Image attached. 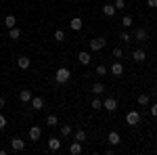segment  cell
Here are the masks:
<instances>
[{
	"mask_svg": "<svg viewBox=\"0 0 157 155\" xmlns=\"http://www.w3.org/2000/svg\"><path fill=\"white\" fill-rule=\"evenodd\" d=\"M69 76H71V73H69V69H65V67H61L59 72L55 73V80H57L59 84H65L67 80H69Z\"/></svg>",
	"mask_w": 157,
	"mask_h": 155,
	"instance_id": "1",
	"label": "cell"
},
{
	"mask_svg": "<svg viewBox=\"0 0 157 155\" xmlns=\"http://www.w3.org/2000/svg\"><path fill=\"white\" fill-rule=\"evenodd\" d=\"M126 122H128L130 126H136V124L140 122V115H138V111H130V113L126 115Z\"/></svg>",
	"mask_w": 157,
	"mask_h": 155,
	"instance_id": "2",
	"label": "cell"
},
{
	"mask_svg": "<svg viewBox=\"0 0 157 155\" xmlns=\"http://www.w3.org/2000/svg\"><path fill=\"white\" fill-rule=\"evenodd\" d=\"M103 107L107 109V111H115V109H117V101H115V99H113V96H109L107 101H105V103H103Z\"/></svg>",
	"mask_w": 157,
	"mask_h": 155,
	"instance_id": "3",
	"label": "cell"
},
{
	"mask_svg": "<svg viewBox=\"0 0 157 155\" xmlns=\"http://www.w3.org/2000/svg\"><path fill=\"white\" fill-rule=\"evenodd\" d=\"M90 48H92V50H101V48H105V40H103V38H94V40H90Z\"/></svg>",
	"mask_w": 157,
	"mask_h": 155,
	"instance_id": "4",
	"label": "cell"
},
{
	"mask_svg": "<svg viewBox=\"0 0 157 155\" xmlns=\"http://www.w3.org/2000/svg\"><path fill=\"white\" fill-rule=\"evenodd\" d=\"M11 149H13V151H23L25 143L21 141V138H13V141H11Z\"/></svg>",
	"mask_w": 157,
	"mask_h": 155,
	"instance_id": "5",
	"label": "cell"
},
{
	"mask_svg": "<svg viewBox=\"0 0 157 155\" xmlns=\"http://www.w3.org/2000/svg\"><path fill=\"white\" fill-rule=\"evenodd\" d=\"M32 107L36 109V111H38V109H42V107H44V99H42V96H32Z\"/></svg>",
	"mask_w": 157,
	"mask_h": 155,
	"instance_id": "6",
	"label": "cell"
},
{
	"mask_svg": "<svg viewBox=\"0 0 157 155\" xmlns=\"http://www.w3.org/2000/svg\"><path fill=\"white\" fill-rule=\"evenodd\" d=\"M48 149H50V151H59V149H61V141H59V138H50V141H48Z\"/></svg>",
	"mask_w": 157,
	"mask_h": 155,
	"instance_id": "7",
	"label": "cell"
},
{
	"mask_svg": "<svg viewBox=\"0 0 157 155\" xmlns=\"http://www.w3.org/2000/svg\"><path fill=\"white\" fill-rule=\"evenodd\" d=\"M134 38H136L138 42H143V40H147V32L143 29V27H138V29L134 32Z\"/></svg>",
	"mask_w": 157,
	"mask_h": 155,
	"instance_id": "8",
	"label": "cell"
},
{
	"mask_svg": "<svg viewBox=\"0 0 157 155\" xmlns=\"http://www.w3.org/2000/svg\"><path fill=\"white\" fill-rule=\"evenodd\" d=\"M90 59H92V57H90L88 52H80V55H78V61H80L82 65H88V63H90Z\"/></svg>",
	"mask_w": 157,
	"mask_h": 155,
	"instance_id": "9",
	"label": "cell"
},
{
	"mask_svg": "<svg viewBox=\"0 0 157 155\" xmlns=\"http://www.w3.org/2000/svg\"><path fill=\"white\" fill-rule=\"evenodd\" d=\"M40 134H42V130H40L38 126H34V128L29 130V138H32V141H38V138H40Z\"/></svg>",
	"mask_w": 157,
	"mask_h": 155,
	"instance_id": "10",
	"label": "cell"
},
{
	"mask_svg": "<svg viewBox=\"0 0 157 155\" xmlns=\"http://www.w3.org/2000/svg\"><path fill=\"white\" fill-rule=\"evenodd\" d=\"M4 25L11 29V27H15V25H17V19H15L13 15H6V19H4Z\"/></svg>",
	"mask_w": 157,
	"mask_h": 155,
	"instance_id": "11",
	"label": "cell"
},
{
	"mask_svg": "<svg viewBox=\"0 0 157 155\" xmlns=\"http://www.w3.org/2000/svg\"><path fill=\"white\" fill-rule=\"evenodd\" d=\"M17 65H19L21 69H27V67H29V59H27V57H19V59H17Z\"/></svg>",
	"mask_w": 157,
	"mask_h": 155,
	"instance_id": "12",
	"label": "cell"
},
{
	"mask_svg": "<svg viewBox=\"0 0 157 155\" xmlns=\"http://www.w3.org/2000/svg\"><path fill=\"white\" fill-rule=\"evenodd\" d=\"M107 141H109L111 145H117V143H120V134H117V132H109Z\"/></svg>",
	"mask_w": 157,
	"mask_h": 155,
	"instance_id": "13",
	"label": "cell"
},
{
	"mask_svg": "<svg viewBox=\"0 0 157 155\" xmlns=\"http://www.w3.org/2000/svg\"><path fill=\"white\" fill-rule=\"evenodd\" d=\"M69 153H71V155H80V153H82V143H73L71 149H69Z\"/></svg>",
	"mask_w": 157,
	"mask_h": 155,
	"instance_id": "14",
	"label": "cell"
},
{
	"mask_svg": "<svg viewBox=\"0 0 157 155\" xmlns=\"http://www.w3.org/2000/svg\"><path fill=\"white\" fill-rule=\"evenodd\" d=\"M132 59L138 61V63H143V61H145V52H143V50H134V52H132Z\"/></svg>",
	"mask_w": 157,
	"mask_h": 155,
	"instance_id": "15",
	"label": "cell"
},
{
	"mask_svg": "<svg viewBox=\"0 0 157 155\" xmlns=\"http://www.w3.org/2000/svg\"><path fill=\"white\" fill-rule=\"evenodd\" d=\"M19 99H21L23 103H27V101H32V92H29V90H21V92H19Z\"/></svg>",
	"mask_w": 157,
	"mask_h": 155,
	"instance_id": "16",
	"label": "cell"
},
{
	"mask_svg": "<svg viewBox=\"0 0 157 155\" xmlns=\"http://www.w3.org/2000/svg\"><path fill=\"white\" fill-rule=\"evenodd\" d=\"M71 29H82V19L80 17H73L71 19Z\"/></svg>",
	"mask_w": 157,
	"mask_h": 155,
	"instance_id": "17",
	"label": "cell"
},
{
	"mask_svg": "<svg viewBox=\"0 0 157 155\" xmlns=\"http://www.w3.org/2000/svg\"><path fill=\"white\" fill-rule=\"evenodd\" d=\"M111 72L115 73V76H121V73H124V67H121V63H113V67H111Z\"/></svg>",
	"mask_w": 157,
	"mask_h": 155,
	"instance_id": "18",
	"label": "cell"
},
{
	"mask_svg": "<svg viewBox=\"0 0 157 155\" xmlns=\"http://www.w3.org/2000/svg\"><path fill=\"white\" fill-rule=\"evenodd\" d=\"M103 13H105L107 17H111V15L115 13V6H113V4H105V6H103Z\"/></svg>",
	"mask_w": 157,
	"mask_h": 155,
	"instance_id": "19",
	"label": "cell"
},
{
	"mask_svg": "<svg viewBox=\"0 0 157 155\" xmlns=\"http://www.w3.org/2000/svg\"><path fill=\"white\" fill-rule=\"evenodd\" d=\"M9 36H11L13 40H17V38L21 36V29H19V27H11V32H9Z\"/></svg>",
	"mask_w": 157,
	"mask_h": 155,
	"instance_id": "20",
	"label": "cell"
},
{
	"mask_svg": "<svg viewBox=\"0 0 157 155\" xmlns=\"http://www.w3.org/2000/svg\"><path fill=\"white\" fill-rule=\"evenodd\" d=\"M75 141H78V143H84V141H86V132L84 130H78V132H75Z\"/></svg>",
	"mask_w": 157,
	"mask_h": 155,
	"instance_id": "21",
	"label": "cell"
},
{
	"mask_svg": "<svg viewBox=\"0 0 157 155\" xmlns=\"http://www.w3.org/2000/svg\"><path fill=\"white\" fill-rule=\"evenodd\" d=\"M55 40H57V42H63V40H65V32L57 29V32H55Z\"/></svg>",
	"mask_w": 157,
	"mask_h": 155,
	"instance_id": "22",
	"label": "cell"
},
{
	"mask_svg": "<svg viewBox=\"0 0 157 155\" xmlns=\"http://www.w3.org/2000/svg\"><path fill=\"white\" fill-rule=\"evenodd\" d=\"M103 90H105V86H103V84H94V86H92V92H94V95H101Z\"/></svg>",
	"mask_w": 157,
	"mask_h": 155,
	"instance_id": "23",
	"label": "cell"
},
{
	"mask_svg": "<svg viewBox=\"0 0 157 155\" xmlns=\"http://www.w3.org/2000/svg\"><path fill=\"white\" fill-rule=\"evenodd\" d=\"M61 134H63V136H69V134H71V126H69V124H67V126H61Z\"/></svg>",
	"mask_w": 157,
	"mask_h": 155,
	"instance_id": "24",
	"label": "cell"
},
{
	"mask_svg": "<svg viewBox=\"0 0 157 155\" xmlns=\"http://www.w3.org/2000/svg\"><path fill=\"white\" fill-rule=\"evenodd\" d=\"M121 25H124V27H130V25H132V17H128V15H126V17L121 19Z\"/></svg>",
	"mask_w": 157,
	"mask_h": 155,
	"instance_id": "25",
	"label": "cell"
},
{
	"mask_svg": "<svg viewBox=\"0 0 157 155\" xmlns=\"http://www.w3.org/2000/svg\"><path fill=\"white\" fill-rule=\"evenodd\" d=\"M138 103H140V105H149V96L140 95V96H138Z\"/></svg>",
	"mask_w": 157,
	"mask_h": 155,
	"instance_id": "26",
	"label": "cell"
},
{
	"mask_svg": "<svg viewBox=\"0 0 157 155\" xmlns=\"http://www.w3.org/2000/svg\"><path fill=\"white\" fill-rule=\"evenodd\" d=\"M113 6H115V11H120V9L126 6V2H124V0H115V4H113Z\"/></svg>",
	"mask_w": 157,
	"mask_h": 155,
	"instance_id": "27",
	"label": "cell"
},
{
	"mask_svg": "<svg viewBox=\"0 0 157 155\" xmlns=\"http://www.w3.org/2000/svg\"><path fill=\"white\" fill-rule=\"evenodd\" d=\"M46 122H48L50 126H57V115H48V118H46Z\"/></svg>",
	"mask_w": 157,
	"mask_h": 155,
	"instance_id": "28",
	"label": "cell"
},
{
	"mask_svg": "<svg viewBox=\"0 0 157 155\" xmlns=\"http://www.w3.org/2000/svg\"><path fill=\"white\" fill-rule=\"evenodd\" d=\"M101 107H103V105H101V101L94 99V101H92V109H101Z\"/></svg>",
	"mask_w": 157,
	"mask_h": 155,
	"instance_id": "29",
	"label": "cell"
},
{
	"mask_svg": "<svg viewBox=\"0 0 157 155\" xmlns=\"http://www.w3.org/2000/svg\"><path fill=\"white\" fill-rule=\"evenodd\" d=\"M4 126H6V119H4V115L0 113V130H4Z\"/></svg>",
	"mask_w": 157,
	"mask_h": 155,
	"instance_id": "30",
	"label": "cell"
},
{
	"mask_svg": "<svg viewBox=\"0 0 157 155\" xmlns=\"http://www.w3.org/2000/svg\"><path fill=\"white\" fill-rule=\"evenodd\" d=\"M121 55H124V52H121V48H115V50H113V57H115V59H120Z\"/></svg>",
	"mask_w": 157,
	"mask_h": 155,
	"instance_id": "31",
	"label": "cell"
},
{
	"mask_svg": "<svg viewBox=\"0 0 157 155\" xmlns=\"http://www.w3.org/2000/svg\"><path fill=\"white\" fill-rule=\"evenodd\" d=\"M105 72H107V69H105L103 65H98V67H97V72H94V73H98V76H103V73H105Z\"/></svg>",
	"mask_w": 157,
	"mask_h": 155,
	"instance_id": "32",
	"label": "cell"
},
{
	"mask_svg": "<svg viewBox=\"0 0 157 155\" xmlns=\"http://www.w3.org/2000/svg\"><path fill=\"white\" fill-rule=\"evenodd\" d=\"M121 40H124V42H128V40H130V34H128V32H124V34H121Z\"/></svg>",
	"mask_w": 157,
	"mask_h": 155,
	"instance_id": "33",
	"label": "cell"
},
{
	"mask_svg": "<svg viewBox=\"0 0 157 155\" xmlns=\"http://www.w3.org/2000/svg\"><path fill=\"white\" fill-rule=\"evenodd\" d=\"M147 4H149V6H153V9H157V0H147Z\"/></svg>",
	"mask_w": 157,
	"mask_h": 155,
	"instance_id": "34",
	"label": "cell"
},
{
	"mask_svg": "<svg viewBox=\"0 0 157 155\" xmlns=\"http://www.w3.org/2000/svg\"><path fill=\"white\" fill-rule=\"evenodd\" d=\"M151 113H153V115L157 118V105H153V107H151Z\"/></svg>",
	"mask_w": 157,
	"mask_h": 155,
	"instance_id": "35",
	"label": "cell"
},
{
	"mask_svg": "<svg viewBox=\"0 0 157 155\" xmlns=\"http://www.w3.org/2000/svg\"><path fill=\"white\" fill-rule=\"evenodd\" d=\"M4 103H6V101H4V99H2V96H0V109L4 107Z\"/></svg>",
	"mask_w": 157,
	"mask_h": 155,
	"instance_id": "36",
	"label": "cell"
}]
</instances>
